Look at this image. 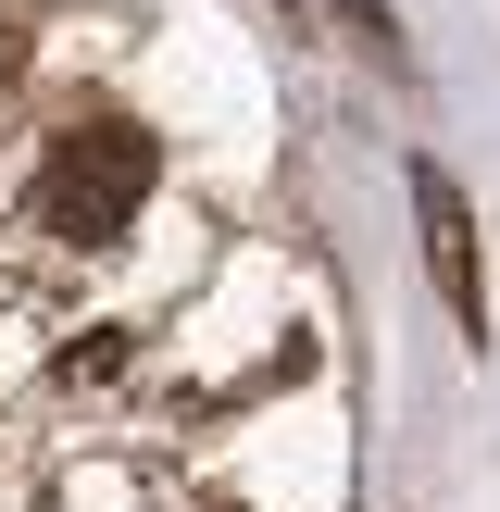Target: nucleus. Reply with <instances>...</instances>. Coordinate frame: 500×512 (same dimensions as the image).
<instances>
[{"instance_id":"obj_1","label":"nucleus","mask_w":500,"mask_h":512,"mask_svg":"<svg viewBox=\"0 0 500 512\" xmlns=\"http://www.w3.org/2000/svg\"><path fill=\"white\" fill-rule=\"evenodd\" d=\"M150 175H163L150 125H138V113H113V100H88V113H63V125H50L38 175H25V213H38L50 238H75V250H113L125 225H138Z\"/></svg>"},{"instance_id":"obj_2","label":"nucleus","mask_w":500,"mask_h":512,"mask_svg":"<svg viewBox=\"0 0 500 512\" xmlns=\"http://www.w3.org/2000/svg\"><path fill=\"white\" fill-rule=\"evenodd\" d=\"M413 213H425V263H438L450 313H463V338H488V275H475V200L450 188L438 163H413Z\"/></svg>"},{"instance_id":"obj_3","label":"nucleus","mask_w":500,"mask_h":512,"mask_svg":"<svg viewBox=\"0 0 500 512\" xmlns=\"http://www.w3.org/2000/svg\"><path fill=\"white\" fill-rule=\"evenodd\" d=\"M125 363H138V338H125V325H100V338H75V350H63L75 388H100V375H125Z\"/></svg>"}]
</instances>
